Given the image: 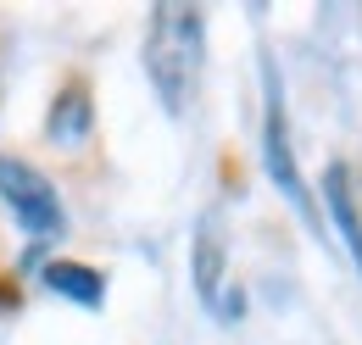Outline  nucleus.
Instances as JSON below:
<instances>
[{
  "mask_svg": "<svg viewBox=\"0 0 362 345\" xmlns=\"http://www.w3.org/2000/svg\"><path fill=\"white\" fill-rule=\"evenodd\" d=\"M201 45H206V17L195 6H156L151 34H145V73L156 84V100L179 117L201 78Z\"/></svg>",
  "mask_w": 362,
  "mask_h": 345,
  "instance_id": "nucleus-1",
  "label": "nucleus"
},
{
  "mask_svg": "<svg viewBox=\"0 0 362 345\" xmlns=\"http://www.w3.org/2000/svg\"><path fill=\"white\" fill-rule=\"evenodd\" d=\"M0 195H6V206L17 212V223L28 228V234H62V201H56V184H50L40 168H28V162H17V156H0Z\"/></svg>",
  "mask_w": 362,
  "mask_h": 345,
  "instance_id": "nucleus-2",
  "label": "nucleus"
},
{
  "mask_svg": "<svg viewBox=\"0 0 362 345\" xmlns=\"http://www.w3.org/2000/svg\"><path fill=\"white\" fill-rule=\"evenodd\" d=\"M262 151H268V172L273 184L290 195V206L296 217L317 228V212H313V195H307V184H301V172H296V151L284 145V112H279V89H268V134H262Z\"/></svg>",
  "mask_w": 362,
  "mask_h": 345,
  "instance_id": "nucleus-3",
  "label": "nucleus"
},
{
  "mask_svg": "<svg viewBox=\"0 0 362 345\" xmlns=\"http://www.w3.org/2000/svg\"><path fill=\"white\" fill-rule=\"evenodd\" d=\"M323 201H329V217H334V228H340V240H346V251L362 273V206H357V184L340 162L323 172Z\"/></svg>",
  "mask_w": 362,
  "mask_h": 345,
  "instance_id": "nucleus-4",
  "label": "nucleus"
},
{
  "mask_svg": "<svg viewBox=\"0 0 362 345\" xmlns=\"http://www.w3.org/2000/svg\"><path fill=\"white\" fill-rule=\"evenodd\" d=\"M90 95L73 84L56 95V106H50V123H45V139L50 145H62V151H73V145H84L90 139Z\"/></svg>",
  "mask_w": 362,
  "mask_h": 345,
  "instance_id": "nucleus-5",
  "label": "nucleus"
},
{
  "mask_svg": "<svg viewBox=\"0 0 362 345\" xmlns=\"http://www.w3.org/2000/svg\"><path fill=\"white\" fill-rule=\"evenodd\" d=\"M218 279H223V228H218V217H206L201 234H195V290H201V301H218Z\"/></svg>",
  "mask_w": 362,
  "mask_h": 345,
  "instance_id": "nucleus-6",
  "label": "nucleus"
},
{
  "mask_svg": "<svg viewBox=\"0 0 362 345\" xmlns=\"http://www.w3.org/2000/svg\"><path fill=\"white\" fill-rule=\"evenodd\" d=\"M45 284L56 290V296L78 301V306H100V296H106V279L90 273V267H78V262H50V267H45Z\"/></svg>",
  "mask_w": 362,
  "mask_h": 345,
  "instance_id": "nucleus-7",
  "label": "nucleus"
}]
</instances>
